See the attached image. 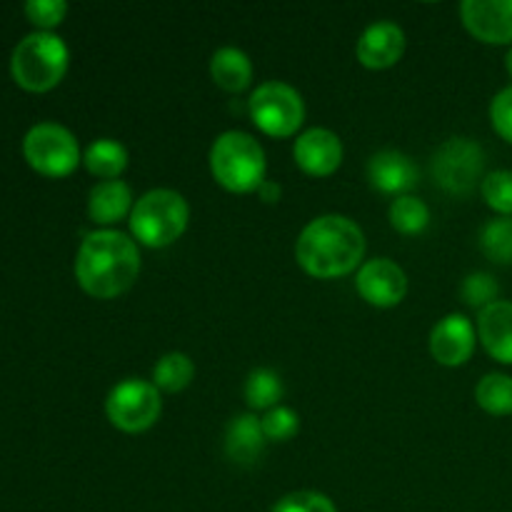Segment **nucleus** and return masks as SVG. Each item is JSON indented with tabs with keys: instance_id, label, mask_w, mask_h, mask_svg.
Instances as JSON below:
<instances>
[{
	"instance_id": "4",
	"label": "nucleus",
	"mask_w": 512,
	"mask_h": 512,
	"mask_svg": "<svg viewBox=\"0 0 512 512\" xmlns=\"http://www.w3.org/2000/svg\"><path fill=\"white\" fill-rule=\"evenodd\" d=\"M190 208L175 190L158 188L145 193L130 213V233L145 248H168L185 233Z\"/></svg>"
},
{
	"instance_id": "20",
	"label": "nucleus",
	"mask_w": 512,
	"mask_h": 512,
	"mask_svg": "<svg viewBox=\"0 0 512 512\" xmlns=\"http://www.w3.org/2000/svg\"><path fill=\"white\" fill-rule=\"evenodd\" d=\"M83 163L95 178L118 180L123 170L128 168V150L123 143L113 138H100L88 145L83 155Z\"/></svg>"
},
{
	"instance_id": "18",
	"label": "nucleus",
	"mask_w": 512,
	"mask_h": 512,
	"mask_svg": "<svg viewBox=\"0 0 512 512\" xmlns=\"http://www.w3.org/2000/svg\"><path fill=\"white\" fill-rule=\"evenodd\" d=\"M133 213V193L123 180H103L90 190L88 215L95 225H115Z\"/></svg>"
},
{
	"instance_id": "9",
	"label": "nucleus",
	"mask_w": 512,
	"mask_h": 512,
	"mask_svg": "<svg viewBox=\"0 0 512 512\" xmlns=\"http://www.w3.org/2000/svg\"><path fill=\"white\" fill-rule=\"evenodd\" d=\"M485 150L470 138H450L435 150V183L450 195H470L485 178Z\"/></svg>"
},
{
	"instance_id": "10",
	"label": "nucleus",
	"mask_w": 512,
	"mask_h": 512,
	"mask_svg": "<svg viewBox=\"0 0 512 512\" xmlns=\"http://www.w3.org/2000/svg\"><path fill=\"white\" fill-rule=\"evenodd\" d=\"M355 288L368 305L395 308L398 303H403L405 293H408V278H405V270L390 258H375L360 265Z\"/></svg>"
},
{
	"instance_id": "7",
	"label": "nucleus",
	"mask_w": 512,
	"mask_h": 512,
	"mask_svg": "<svg viewBox=\"0 0 512 512\" xmlns=\"http://www.w3.org/2000/svg\"><path fill=\"white\" fill-rule=\"evenodd\" d=\"M23 155L30 168L48 178H65L83 160L75 135L58 123L33 125L23 138Z\"/></svg>"
},
{
	"instance_id": "27",
	"label": "nucleus",
	"mask_w": 512,
	"mask_h": 512,
	"mask_svg": "<svg viewBox=\"0 0 512 512\" xmlns=\"http://www.w3.org/2000/svg\"><path fill=\"white\" fill-rule=\"evenodd\" d=\"M460 295H463V300L470 305V308L485 310L488 305L498 303L500 285L490 273H473L463 280Z\"/></svg>"
},
{
	"instance_id": "19",
	"label": "nucleus",
	"mask_w": 512,
	"mask_h": 512,
	"mask_svg": "<svg viewBox=\"0 0 512 512\" xmlns=\"http://www.w3.org/2000/svg\"><path fill=\"white\" fill-rule=\"evenodd\" d=\"M210 75L218 88L228 90V93H240L253 80V63L243 50L220 48L210 60Z\"/></svg>"
},
{
	"instance_id": "28",
	"label": "nucleus",
	"mask_w": 512,
	"mask_h": 512,
	"mask_svg": "<svg viewBox=\"0 0 512 512\" xmlns=\"http://www.w3.org/2000/svg\"><path fill=\"white\" fill-rule=\"evenodd\" d=\"M260 423H263L265 438L273 440V443H288V440L295 438L300 430L298 413H295L293 408H285V405L268 410Z\"/></svg>"
},
{
	"instance_id": "33",
	"label": "nucleus",
	"mask_w": 512,
	"mask_h": 512,
	"mask_svg": "<svg viewBox=\"0 0 512 512\" xmlns=\"http://www.w3.org/2000/svg\"><path fill=\"white\" fill-rule=\"evenodd\" d=\"M505 65H508V73L512 75V48L508 50V58H505Z\"/></svg>"
},
{
	"instance_id": "5",
	"label": "nucleus",
	"mask_w": 512,
	"mask_h": 512,
	"mask_svg": "<svg viewBox=\"0 0 512 512\" xmlns=\"http://www.w3.org/2000/svg\"><path fill=\"white\" fill-rule=\"evenodd\" d=\"M68 45L55 33H30L15 45L10 70L20 88L30 93H45L63 80L68 70Z\"/></svg>"
},
{
	"instance_id": "25",
	"label": "nucleus",
	"mask_w": 512,
	"mask_h": 512,
	"mask_svg": "<svg viewBox=\"0 0 512 512\" xmlns=\"http://www.w3.org/2000/svg\"><path fill=\"white\" fill-rule=\"evenodd\" d=\"M480 250L498 265H512V218H495L480 230Z\"/></svg>"
},
{
	"instance_id": "6",
	"label": "nucleus",
	"mask_w": 512,
	"mask_h": 512,
	"mask_svg": "<svg viewBox=\"0 0 512 512\" xmlns=\"http://www.w3.org/2000/svg\"><path fill=\"white\" fill-rule=\"evenodd\" d=\"M250 118L270 138H290L305 120V103L293 85L283 80L263 83L250 95Z\"/></svg>"
},
{
	"instance_id": "29",
	"label": "nucleus",
	"mask_w": 512,
	"mask_h": 512,
	"mask_svg": "<svg viewBox=\"0 0 512 512\" xmlns=\"http://www.w3.org/2000/svg\"><path fill=\"white\" fill-rule=\"evenodd\" d=\"M273 512H338L333 500L315 490H298L275 503Z\"/></svg>"
},
{
	"instance_id": "3",
	"label": "nucleus",
	"mask_w": 512,
	"mask_h": 512,
	"mask_svg": "<svg viewBox=\"0 0 512 512\" xmlns=\"http://www.w3.org/2000/svg\"><path fill=\"white\" fill-rule=\"evenodd\" d=\"M210 170L218 185L230 193H258L268 170L263 145L243 130H228L210 148Z\"/></svg>"
},
{
	"instance_id": "31",
	"label": "nucleus",
	"mask_w": 512,
	"mask_h": 512,
	"mask_svg": "<svg viewBox=\"0 0 512 512\" xmlns=\"http://www.w3.org/2000/svg\"><path fill=\"white\" fill-rule=\"evenodd\" d=\"M490 123L500 138L512 143V85L500 90L490 103Z\"/></svg>"
},
{
	"instance_id": "17",
	"label": "nucleus",
	"mask_w": 512,
	"mask_h": 512,
	"mask_svg": "<svg viewBox=\"0 0 512 512\" xmlns=\"http://www.w3.org/2000/svg\"><path fill=\"white\" fill-rule=\"evenodd\" d=\"M265 443L268 438L263 433V423L253 413L235 415L225 430V455L230 463L243 465V468L255 465L263 458Z\"/></svg>"
},
{
	"instance_id": "14",
	"label": "nucleus",
	"mask_w": 512,
	"mask_h": 512,
	"mask_svg": "<svg viewBox=\"0 0 512 512\" xmlns=\"http://www.w3.org/2000/svg\"><path fill=\"white\" fill-rule=\"evenodd\" d=\"M355 53H358L360 65L370 70L393 68L405 53L403 28L390 20H378V23L368 25L360 35Z\"/></svg>"
},
{
	"instance_id": "30",
	"label": "nucleus",
	"mask_w": 512,
	"mask_h": 512,
	"mask_svg": "<svg viewBox=\"0 0 512 512\" xmlns=\"http://www.w3.org/2000/svg\"><path fill=\"white\" fill-rule=\"evenodd\" d=\"M65 13H68V3H63V0H30V3H25L28 20L45 33L63 23Z\"/></svg>"
},
{
	"instance_id": "2",
	"label": "nucleus",
	"mask_w": 512,
	"mask_h": 512,
	"mask_svg": "<svg viewBox=\"0 0 512 512\" xmlns=\"http://www.w3.org/2000/svg\"><path fill=\"white\" fill-rule=\"evenodd\" d=\"M365 255V235L345 215H320L308 223L295 243L298 265L313 278H343Z\"/></svg>"
},
{
	"instance_id": "8",
	"label": "nucleus",
	"mask_w": 512,
	"mask_h": 512,
	"mask_svg": "<svg viewBox=\"0 0 512 512\" xmlns=\"http://www.w3.org/2000/svg\"><path fill=\"white\" fill-rule=\"evenodd\" d=\"M163 413L160 390L148 380L128 378L115 385L105 400V415L110 425L123 433H143L153 428Z\"/></svg>"
},
{
	"instance_id": "1",
	"label": "nucleus",
	"mask_w": 512,
	"mask_h": 512,
	"mask_svg": "<svg viewBox=\"0 0 512 512\" xmlns=\"http://www.w3.org/2000/svg\"><path fill=\"white\" fill-rule=\"evenodd\" d=\"M140 275V253L135 240L118 230H95L85 235L75 258V278L98 300L128 293Z\"/></svg>"
},
{
	"instance_id": "15",
	"label": "nucleus",
	"mask_w": 512,
	"mask_h": 512,
	"mask_svg": "<svg viewBox=\"0 0 512 512\" xmlns=\"http://www.w3.org/2000/svg\"><path fill=\"white\" fill-rule=\"evenodd\" d=\"M418 168H415L413 158L400 150H380L368 160V180L375 190L385 195H400L410 193L418 185Z\"/></svg>"
},
{
	"instance_id": "23",
	"label": "nucleus",
	"mask_w": 512,
	"mask_h": 512,
	"mask_svg": "<svg viewBox=\"0 0 512 512\" xmlns=\"http://www.w3.org/2000/svg\"><path fill=\"white\" fill-rule=\"evenodd\" d=\"M475 400L490 415H512V378L503 373H488L475 388Z\"/></svg>"
},
{
	"instance_id": "22",
	"label": "nucleus",
	"mask_w": 512,
	"mask_h": 512,
	"mask_svg": "<svg viewBox=\"0 0 512 512\" xmlns=\"http://www.w3.org/2000/svg\"><path fill=\"white\" fill-rule=\"evenodd\" d=\"M195 375L193 360L185 353H168L158 360L153 370V385L163 393H180Z\"/></svg>"
},
{
	"instance_id": "21",
	"label": "nucleus",
	"mask_w": 512,
	"mask_h": 512,
	"mask_svg": "<svg viewBox=\"0 0 512 512\" xmlns=\"http://www.w3.org/2000/svg\"><path fill=\"white\" fill-rule=\"evenodd\" d=\"M283 400V380L275 370L255 368L245 380V403L250 410H273Z\"/></svg>"
},
{
	"instance_id": "26",
	"label": "nucleus",
	"mask_w": 512,
	"mask_h": 512,
	"mask_svg": "<svg viewBox=\"0 0 512 512\" xmlns=\"http://www.w3.org/2000/svg\"><path fill=\"white\" fill-rule=\"evenodd\" d=\"M483 200L500 213L503 218H512V170H493L480 183Z\"/></svg>"
},
{
	"instance_id": "16",
	"label": "nucleus",
	"mask_w": 512,
	"mask_h": 512,
	"mask_svg": "<svg viewBox=\"0 0 512 512\" xmlns=\"http://www.w3.org/2000/svg\"><path fill=\"white\" fill-rule=\"evenodd\" d=\"M478 338L490 358L498 363L512 365V303L498 300L480 310L478 315Z\"/></svg>"
},
{
	"instance_id": "24",
	"label": "nucleus",
	"mask_w": 512,
	"mask_h": 512,
	"mask_svg": "<svg viewBox=\"0 0 512 512\" xmlns=\"http://www.w3.org/2000/svg\"><path fill=\"white\" fill-rule=\"evenodd\" d=\"M390 225L403 235H418L430 225V210L415 195H400L390 203Z\"/></svg>"
},
{
	"instance_id": "12",
	"label": "nucleus",
	"mask_w": 512,
	"mask_h": 512,
	"mask_svg": "<svg viewBox=\"0 0 512 512\" xmlns=\"http://www.w3.org/2000/svg\"><path fill=\"white\" fill-rule=\"evenodd\" d=\"M293 158L303 173L313 178H328L343 163V143L333 130L310 128L295 140Z\"/></svg>"
},
{
	"instance_id": "11",
	"label": "nucleus",
	"mask_w": 512,
	"mask_h": 512,
	"mask_svg": "<svg viewBox=\"0 0 512 512\" xmlns=\"http://www.w3.org/2000/svg\"><path fill=\"white\" fill-rule=\"evenodd\" d=\"M460 18L468 33L483 43H512V0H465Z\"/></svg>"
},
{
	"instance_id": "13",
	"label": "nucleus",
	"mask_w": 512,
	"mask_h": 512,
	"mask_svg": "<svg viewBox=\"0 0 512 512\" xmlns=\"http://www.w3.org/2000/svg\"><path fill=\"white\" fill-rule=\"evenodd\" d=\"M475 325L465 315L450 313L430 333V353L445 368H460L473 358Z\"/></svg>"
},
{
	"instance_id": "32",
	"label": "nucleus",
	"mask_w": 512,
	"mask_h": 512,
	"mask_svg": "<svg viewBox=\"0 0 512 512\" xmlns=\"http://www.w3.org/2000/svg\"><path fill=\"white\" fill-rule=\"evenodd\" d=\"M258 195H260V200H265V203H278L280 185L273 183V180H265V183L258 188Z\"/></svg>"
}]
</instances>
